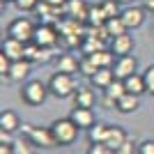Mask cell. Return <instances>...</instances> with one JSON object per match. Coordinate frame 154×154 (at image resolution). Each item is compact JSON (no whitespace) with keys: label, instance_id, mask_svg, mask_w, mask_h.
<instances>
[{"label":"cell","instance_id":"obj_1","mask_svg":"<svg viewBox=\"0 0 154 154\" xmlns=\"http://www.w3.org/2000/svg\"><path fill=\"white\" fill-rule=\"evenodd\" d=\"M48 83H42V81H37V78H30V81H26V83L21 85V101L26 103V106H42V103L48 99Z\"/></svg>","mask_w":154,"mask_h":154},{"label":"cell","instance_id":"obj_2","mask_svg":"<svg viewBox=\"0 0 154 154\" xmlns=\"http://www.w3.org/2000/svg\"><path fill=\"white\" fill-rule=\"evenodd\" d=\"M78 90L76 78L74 74H62V71H55L51 78H48V92L55 99H69L74 97V92Z\"/></svg>","mask_w":154,"mask_h":154},{"label":"cell","instance_id":"obj_3","mask_svg":"<svg viewBox=\"0 0 154 154\" xmlns=\"http://www.w3.org/2000/svg\"><path fill=\"white\" fill-rule=\"evenodd\" d=\"M51 131H53V138H55V143H58L60 147L74 145V143H76V138H78V134H81V129L74 124V120H71L69 115L55 120V122L51 124Z\"/></svg>","mask_w":154,"mask_h":154},{"label":"cell","instance_id":"obj_4","mask_svg":"<svg viewBox=\"0 0 154 154\" xmlns=\"http://www.w3.org/2000/svg\"><path fill=\"white\" fill-rule=\"evenodd\" d=\"M21 131H23V138H28V140H30L35 147H44V149L58 147V143H55V138H53L51 127H35V124H23V127H21Z\"/></svg>","mask_w":154,"mask_h":154},{"label":"cell","instance_id":"obj_5","mask_svg":"<svg viewBox=\"0 0 154 154\" xmlns=\"http://www.w3.org/2000/svg\"><path fill=\"white\" fill-rule=\"evenodd\" d=\"M35 30H37V26L32 23V19L19 16V19H14L7 26V37H14V39H19V42H23V44H28V42L35 39Z\"/></svg>","mask_w":154,"mask_h":154},{"label":"cell","instance_id":"obj_6","mask_svg":"<svg viewBox=\"0 0 154 154\" xmlns=\"http://www.w3.org/2000/svg\"><path fill=\"white\" fill-rule=\"evenodd\" d=\"M120 16H122L124 26L129 28V30H138V28L145 26V21H147V9L145 7H138V5H127L120 12Z\"/></svg>","mask_w":154,"mask_h":154},{"label":"cell","instance_id":"obj_7","mask_svg":"<svg viewBox=\"0 0 154 154\" xmlns=\"http://www.w3.org/2000/svg\"><path fill=\"white\" fill-rule=\"evenodd\" d=\"M60 30L55 26H51V23H42V26H37V30H35V44L39 46H46V48H53V46L60 42Z\"/></svg>","mask_w":154,"mask_h":154},{"label":"cell","instance_id":"obj_8","mask_svg":"<svg viewBox=\"0 0 154 154\" xmlns=\"http://www.w3.org/2000/svg\"><path fill=\"white\" fill-rule=\"evenodd\" d=\"M113 71H115V78H120V81L129 78L131 74L138 71V58H136L134 53L131 55H120L115 60V64H113Z\"/></svg>","mask_w":154,"mask_h":154},{"label":"cell","instance_id":"obj_9","mask_svg":"<svg viewBox=\"0 0 154 154\" xmlns=\"http://www.w3.org/2000/svg\"><path fill=\"white\" fill-rule=\"evenodd\" d=\"M110 51L115 53L117 58H120V55H131V53L136 51V37L129 35V32L113 37L110 39Z\"/></svg>","mask_w":154,"mask_h":154},{"label":"cell","instance_id":"obj_10","mask_svg":"<svg viewBox=\"0 0 154 154\" xmlns=\"http://www.w3.org/2000/svg\"><path fill=\"white\" fill-rule=\"evenodd\" d=\"M55 69L62 71V74H74L76 76L81 71V58H76L71 51H64L55 58Z\"/></svg>","mask_w":154,"mask_h":154},{"label":"cell","instance_id":"obj_11","mask_svg":"<svg viewBox=\"0 0 154 154\" xmlns=\"http://www.w3.org/2000/svg\"><path fill=\"white\" fill-rule=\"evenodd\" d=\"M0 53H5L12 62L14 60H26V44L14 37H5L2 44H0Z\"/></svg>","mask_w":154,"mask_h":154},{"label":"cell","instance_id":"obj_12","mask_svg":"<svg viewBox=\"0 0 154 154\" xmlns=\"http://www.w3.org/2000/svg\"><path fill=\"white\" fill-rule=\"evenodd\" d=\"M69 117L74 120V124H76L81 131H88V129H92L97 124V115L92 108H71Z\"/></svg>","mask_w":154,"mask_h":154},{"label":"cell","instance_id":"obj_13","mask_svg":"<svg viewBox=\"0 0 154 154\" xmlns=\"http://www.w3.org/2000/svg\"><path fill=\"white\" fill-rule=\"evenodd\" d=\"M71 99H74V108H94V103H99V97L94 94V90L85 85H78Z\"/></svg>","mask_w":154,"mask_h":154},{"label":"cell","instance_id":"obj_14","mask_svg":"<svg viewBox=\"0 0 154 154\" xmlns=\"http://www.w3.org/2000/svg\"><path fill=\"white\" fill-rule=\"evenodd\" d=\"M30 71H32L30 60H14L7 81H12V83H26V81H30Z\"/></svg>","mask_w":154,"mask_h":154},{"label":"cell","instance_id":"obj_15","mask_svg":"<svg viewBox=\"0 0 154 154\" xmlns=\"http://www.w3.org/2000/svg\"><path fill=\"white\" fill-rule=\"evenodd\" d=\"M127 138H129V134L124 131L122 127L110 124V127H108V134H106V140H103V143H106V145H108V147L115 152V149H120L124 143H127Z\"/></svg>","mask_w":154,"mask_h":154},{"label":"cell","instance_id":"obj_16","mask_svg":"<svg viewBox=\"0 0 154 154\" xmlns=\"http://www.w3.org/2000/svg\"><path fill=\"white\" fill-rule=\"evenodd\" d=\"M115 81V71H113V67H101V69H97V74L90 78L92 88H97V90H106L110 83Z\"/></svg>","mask_w":154,"mask_h":154},{"label":"cell","instance_id":"obj_17","mask_svg":"<svg viewBox=\"0 0 154 154\" xmlns=\"http://www.w3.org/2000/svg\"><path fill=\"white\" fill-rule=\"evenodd\" d=\"M138 108H140V97L131 94V92H127V94L117 101V106H115V110L122 113V115H131V113H136Z\"/></svg>","mask_w":154,"mask_h":154},{"label":"cell","instance_id":"obj_18","mask_svg":"<svg viewBox=\"0 0 154 154\" xmlns=\"http://www.w3.org/2000/svg\"><path fill=\"white\" fill-rule=\"evenodd\" d=\"M88 9H90V5H85L83 0H67V5H64V14L76 21L88 19Z\"/></svg>","mask_w":154,"mask_h":154},{"label":"cell","instance_id":"obj_19","mask_svg":"<svg viewBox=\"0 0 154 154\" xmlns=\"http://www.w3.org/2000/svg\"><path fill=\"white\" fill-rule=\"evenodd\" d=\"M124 88H127V92H131V94H147V88H145V78H143V74H131L129 78H124Z\"/></svg>","mask_w":154,"mask_h":154},{"label":"cell","instance_id":"obj_20","mask_svg":"<svg viewBox=\"0 0 154 154\" xmlns=\"http://www.w3.org/2000/svg\"><path fill=\"white\" fill-rule=\"evenodd\" d=\"M21 127H23V124H21V117L16 115L14 110H2V113H0V129L14 134V131H19Z\"/></svg>","mask_w":154,"mask_h":154},{"label":"cell","instance_id":"obj_21","mask_svg":"<svg viewBox=\"0 0 154 154\" xmlns=\"http://www.w3.org/2000/svg\"><path fill=\"white\" fill-rule=\"evenodd\" d=\"M103 30H106V35H108V39H113V37H117V35L129 32V28L124 26L122 16H113V19H108L106 23H103Z\"/></svg>","mask_w":154,"mask_h":154},{"label":"cell","instance_id":"obj_22","mask_svg":"<svg viewBox=\"0 0 154 154\" xmlns=\"http://www.w3.org/2000/svg\"><path fill=\"white\" fill-rule=\"evenodd\" d=\"M90 58L94 60V64L101 69V67H113V64H115V60H117V55L110 51V48H99L97 53H92Z\"/></svg>","mask_w":154,"mask_h":154},{"label":"cell","instance_id":"obj_23","mask_svg":"<svg viewBox=\"0 0 154 154\" xmlns=\"http://www.w3.org/2000/svg\"><path fill=\"white\" fill-rule=\"evenodd\" d=\"M101 94H106L108 97V99H113V101H120V99H122L124 94H127V88H124V81H120V78H115V81H113V83L108 85V88H106V90L101 92Z\"/></svg>","mask_w":154,"mask_h":154},{"label":"cell","instance_id":"obj_24","mask_svg":"<svg viewBox=\"0 0 154 154\" xmlns=\"http://www.w3.org/2000/svg\"><path fill=\"white\" fill-rule=\"evenodd\" d=\"M108 127H110V124L97 122L92 129H88V140H90V143H103V140H106V134H108Z\"/></svg>","mask_w":154,"mask_h":154},{"label":"cell","instance_id":"obj_25","mask_svg":"<svg viewBox=\"0 0 154 154\" xmlns=\"http://www.w3.org/2000/svg\"><path fill=\"white\" fill-rule=\"evenodd\" d=\"M97 69H99V67L94 64V60H92L90 55H83V58H81V71H78L81 76H85V78H92V76L97 74Z\"/></svg>","mask_w":154,"mask_h":154},{"label":"cell","instance_id":"obj_26","mask_svg":"<svg viewBox=\"0 0 154 154\" xmlns=\"http://www.w3.org/2000/svg\"><path fill=\"white\" fill-rule=\"evenodd\" d=\"M117 5H120V2H115V0H103V2H101V9H103V14H106V19L120 16V9H117Z\"/></svg>","mask_w":154,"mask_h":154},{"label":"cell","instance_id":"obj_27","mask_svg":"<svg viewBox=\"0 0 154 154\" xmlns=\"http://www.w3.org/2000/svg\"><path fill=\"white\" fill-rule=\"evenodd\" d=\"M12 147H14V154H32V147H35V145H32L28 138H23V140H16Z\"/></svg>","mask_w":154,"mask_h":154},{"label":"cell","instance_id":"obj_28","mask_svg":"<svg viewBox=\"0 0 154 154\" xmlns=\"http://www.w3.org/2000/svg\"><path fill=\"white\" fill-rule=\"evenodd\" d=\"M115 154H138V145H136V138L129 136L127 143H124L120 149H115Z\"/></svg>","mask_w":154,"mask_h":154},{"label":"cell","instance_id":"obj_29","mask_svg":"<svg viewBox=\"0 0 154 154\" xmlns=\"http://www.w3.org/2000/svg\"><path fill=\"white\" fill-rule=\"evenodd\" d=\"M143 78H145V88H147V94L154 97V64H149L147 69L143 71Z\"/></svg>","mask_w":154,"mask_h":154},{"label":"cell","instance_id":"obj_30","mask_svg":"<svg viewBox=\"0 0 154 154\" xmlns=\"http://www.w3.org/2000/svg\"><path fill=\"white\" fill-rule=\"evenodd\" d=\"M42 2H44V0H16L14 5L19 7L21 12H35V9H37Z\"/></svg>","mask_w":154,"mask_h":154},{"label":"cell","instance_id":"obj_31","mask_svg":"<svg viewBox=\"0 0 154 154\" xmlns=\"http://www.w3.org/2000/svg\"><path fill=\"white\" fill-rule=\"evenodd\" d=\"M88 154H115V152H113V149H110L106 143H90Z\"/></svg>","mask_w":154,"mask_h":154},{"label":"cell","instance_id":"obj_32","mask_svg":"<svg viewBox=\"0 0 154 154\" xmlns=\"http://www.w3.org/2000/svg\"><path fill=\"white\" fill-rule=\"evenodd\" d=\"M9 69H12V60L7 58L5 53H0V76H2V81L9 76Z\"/></svg>","mask_w":154,"mask_h":154},{"label":"cell","instance_id":"obj_33","mask_svg":"<svg viewBox=\"0 0 154 154\" xmlns=\"http://www.w3.org/2000/svg\"><path fill=\"white\" fill-rule=\"evenodd\" d=\"M138 154H154V140L149 138V140H143L140 145H138Z\"/></svg>","mask_w":154,"mask_h":154},{"label":"cell","instance_id":"obj_34","mask_svg":"<svg viewBox=\"0 0 154 154\" xmlns=\"http://www.w3.org/2000/svg\"><path fill=\"white\" fill-rule=\"evenodd\" d=\"M99 106H101V108H106V110H115L117 103L113 101V99H108L106 94H101V97H99Z\"/></svg>","mask_w":154,"mask_h":154},{"label":"cell","instance_id":"obj_35","mask_svg":"<svg viewBox=\"0 0 154 154\" xmlns=\"http://www.w3.org/2000/svg\"><path fill=\"white\" fill-rule=\"evenodd\" d=\"M12 134L9 131H5V129H0V145H12Z\"/></svg>","mask_w":154,"mask_h":154},{"label":"cell","instance_id":"obj_36","mask_svg":"<svg viewBox=\"0 0 154 154\" xmlns=\"http://www.w3.org/2000/svg\"><path fill=\"white\" fill-rule=\"evenodd\" d=\"M12 145H14V143H12ZM12 145H0V154H14Z\"/></svg>","mask_w":154,"mask_h":154},{"label":"cell","instance_id":"obj_37","mask_svg":"<svg viewBox=\"0 0 154 154\" xmlns=\"http://www.w3.org/2000/svg\"><path fill=\"white\" fill-rule=\"evenodd\" d=\"M46 2H48V5H53V7H60V5H67V0H46Z\"/></svg>","mask_w":154,"mask_h":154},{"label":"cell","instance_id":"obj_38","mask_svg":"<svg viewBox=\"0 0 154 154\" xmlns=\"http://www.w3.org/2000/svg\"><path fill=\"white\" fill-rule=\"evenodd\" d=\"M115 2H120V5H134L136 0H115Z\"/></svg>","mask_w":154,"mask_h":154},{"label":"cell","instance_id":"obj_39","mask_svg":"<svg viewBox=\"0 0 154 154\" xmlns=\"http://www.w3.org/2000/svg\"><path fill=\"white\" fill-rule=\"evenodd\" d=\"M2 2H5V5H9V2H16V0H2Z\"/></svg>","mask_w":154,"mask_h":154}]
</instances>
